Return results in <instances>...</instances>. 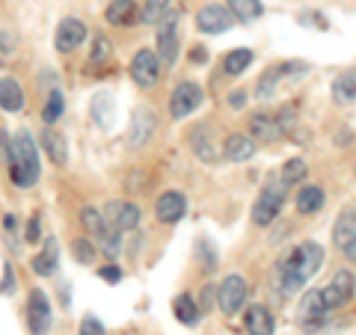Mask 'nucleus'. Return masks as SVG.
<instances>
[{
    "label": "nucleus",
    "instance_id": "nucleus-3",
    "mask_svg": "<svg viewBox=\"0 0 356 335\" xmlns=\"http://www.w3.org/2000/svg\"><path fill=\"white\" fill-rule=\"evenodd\" d=\"M181 15L178 13H166L158 24V60H163V63H175V57H178V44H181Z\"/></svg>",
    "mask_w": 356,
    "mask_h": 335
},
{
    "label": "nucleus",
    "instance_id": "nucleus-16",
    "mask_svg": "<svg viewBox=\"0 0 356 335\" xmlns=\"http://www.w3.org/2000/svg\"><path fill=\"white\" fill-rule=\"evenodd\" d=\"M247 137L255 142H276L285 137V131L280 128V122H276V116H267V113H255L250 116V133Z\"/></svg>",
    "mask_w": 356,
    "mask_h": 335
},
{
    "label": "nucleus",
    "instance_id": "nucleus-36",
    "mask_svg": "<svg viewBox=\"0 0 356 335\" xmlns=\"http://www.w3.org/2000/svg\"><path fill=\"white\" fill-rule=\"evenodd\" d=\"M72 252H74V259L81 261V264H92L95 261V247H92V240H86V238L74 240L72 243Z\"/></svg>",
    "mask_w": 356,
    "mask_h": 335
},
{
    "label": "nucleus",
    "instance_id": "nucleus-26",
    "mask_svg": "<svg viewBox=\"0 0 356 335\" xmlns=\"http://www.w3.org/2000/svg\"><path fill=\"white\" fill-rule=\"evenodd\" d=\"M255 54L250 48H235V51H229L226 54V60H222V72L232 74V77H238L250 69V63H252Z\"/></svg>",
    "mask_w": 356,
    "mask_h": 335
},
{
    "label": "nucleus",
    "instance_id": "nucleus-11",
    "mask_svg": "<svg viewBox=\"0 0 356 335\" xmlns=\"http://www.w3.org/2000/svg\"><path fill=\"white\" fill-rule=\"evenodd\" d=\"M27 327H30V335H48L51 329V303L44 291H30V300H27Z\"/></svg>",
    "mask_w": 356,
    "mask_h": 335
},
{
    "label": "nucleus",
    "instance_id": "nucleus-41",
    "mask_svg": "<svg viewBox=\"0 0 356 335\" xmlns=\"http://www.w3.org/2000/svg\"><path fill=\"white\" fill-rule=\"evenodd\" d=\"M39 231H42V222H39V217H33L30 226H27V240L36 243V240H39Z\"/></svg>",
    "mask_w": 356,
    "mask_h": 335
},
{
    "label": "nucleus",
    "instance_id": "nucleus-42",
    "mask_svg": "<svg viewBox=\"0 0 356 335\" xmlns=\"http://www.w3.org/2000/svg\"><path fill=\"white\" fill-rule=\"evenodd\" d=\"M229 104L235 107V110H241L243 104H247V92H241V89H238V92H232L229 95Z\"/></svg>",
    "mask_w": 356,
    "mask_h": 335
},
{
    "label": "nucleus",
    "instance_id": "nucleus-2",
    "mask_svg": "<svg viewBox=\"0 0 356 335\" xmlns=\"http://www.w3.org/2000/svg\"><path fill=\"white\" fill-rule=\"evenodd\" d=\"M9 175L18 187H30L39 181V146L33 140L30 131H18L13 140H9Z\"/></svg>",
    "mask_w": 356,
    "mask_h": 335
},
{
    "label": "nucleus",
    "instance_id": "nucleus-13",
    "mask_svg": "<svg viewBox=\"0 0 356 335\" xmlns=\"http://www.w3.org/2000/svg\"><path fill=\"white\" fill-rule=\"evenodd\" d=\"M332 240H336V247L348 255V261L356 259V214H353V208L339 214L336 226H332Z\"/></svg>",
    "mask_w": 356,
    "mask_h": 335
},
{
    "label": "nucleus",
    "instance_id": "nucleus-40",
    "mask_svg": "<svg viewBox=\"0 0 356 335\" xmlns=\"http://www.w3.org/2000/svg\"><path fill=\"white\" fill-rule=\"evenodd\" d=\"M104 57H110V42L98 39V42H95V54H92V60H95V63H102Z\"/></svg>",
    "mask_w": 356,
    "mask_h": 335
},
{
    "label": "nucleus",
    "instance_id": "nucleus-24",
    "mask_svg": "<svg viewBox=\"0 0 356 335\" xmlns=\"http://www.w3.org/2000/svg\"><path fill=\"white\" fill-rule=\"evenodd\" d=\"M107 24H113V27H125L131 24L134 18H137V3L134 0H113V3L107 6Z\"/></svg>",
    "mask_w": 356,
    "mask_h": 335
},
{
    "label": "nucleus",
    "instance_id": "nucleus-27",
    "mask_svg": "<svg viewBox=\"0 0 356 335\" xmlns=\"http://www.w3.org/2000/svg\"><path fill=\"white\" fill-rule=\"evenodd\" d=\"M332 98H336V104H353V98H356V77L353 72H344L339 74L336 81H332Z\"/></svg>",
    "mask_w": 356,
    "mask_h": 335
},
{
    "label": "nucleus",
    "instance_id": "nucleus-43",
    "mask_svg": "<svg viewBox=\"0 0 356 335\" xmlns=\"http://www.w3.org/2000/svg\"><path fill=\"white\" fill-rule=\"evenodd\" d=\"M6 154H9V140H6V133L0 131V161H6Z\"/></svg>",
    "mask_w": 356,
    "mask_h": 335
},
{
    "label": "nucleus",
    "instance_id": "nucleus-39",
    "mask_svg": "<svg viewBox=\"0 0 356 335\" xmlns=\"http://www.w3.org/2000/svg\"><path fill=\"white\" fill-rule=\"evenodd\" d=\"M98 276H102L104 282H119L122 270H119V267H113V264H107V267H102V270H98Z\"/></svg>",
    "mask_w": 356,
    "mask_h": 335
},
{
    "label": "nucleus",
    "instance_id": "nucleus-30",
    "mask_svg": "<svg viewBox=\"0 0 356 335\" xmlns=\"http://www.w3.org/2000/svg\"><path fill=\"white\" fill-rule=\"evenodd\" d=\"M95 238L102 240V250H104L107 259H116L119 250H122V234H119V231H113L110 226H104V222H102V226H98V231H95Z\"/></svg>",
    "mask_w": 356,
    "mask_h": 335
},
{
    "label": "nucleus",
    "instance_id": "nucleus-4",
    "mask_svg": "<svg viewBox=\"0 0 356 335\" xmlns=\"http://www.w3.org/2000/svg\"><path fill=\"white\" fill-rule=\"evenodd\" d=\"M247 297H250V285H247V279L238 276V273L226 276V282L217 288V306L226 318L238 315L243 309V303H247Z\"/></svg>",
    "mask_w": 356,
    "mask_h": 335
},
{
    "label": "nucleus",
    "instance_id": "nucleus-8",
    "mask_svg": "<svg viewBox=\"0 0 356 335\" xmlns=\"http://www.w3.org/2000/svg\"><path fill=\"white\" fill-rule=\"evenodd\" d=\"M102 214V222L110 226L113 231H131L140 226V208L131 205V202H110L104 211H98Z\"/></svg>",
    "mask_w": 356,
    "mask_h": 335
},
{
    "label": "nucleus",
    "instance_id": "nucleus-5",
    "mask_svg": "<svg viewBox=\"0 0 356 335\" xmlns=\"http://www.w3.org/2000/svg\"><path fill=\"white\" fill-rule=\"evenodd\" d=\"M282 202H285V187L282 184H267L259 193V199H255V205H252V222L255 226H270V222L280 217Z\"/></svg>",
    "mask_w": 356,
    "mask_h": 335
},
{
    "label": "nucleus",
    "instance_id": "nucleus-18",
    "mask_svg": "<svg viewBox=\"0 0 356 335\" xmlns=\"http://www.w3.org/2000/svg\"><path fill=\"white\" fill-rule=\"evenodd\" d=\"M252 154H255V142L247 137V133H229V137L222 140V158L243 163V161H250Z\"/></svg>",
    "mask_w": 356,
    "mask_h": 335
},
{
    "label": "nucleus",
    "instance_id": "nucleus-1",
    "mask_svg": "<svg viewBox=\"0 0 356 335\" xmlns=\"http://www.w3.org/2000/svg\"><path fill=\"white\" fill-rule=\"evenodd\" d=\"M324 264V247L315 240H306L294 247L288 252V259L280 261V285H282V294H297L312 276L321 270Z\"/></svg>",
    "mask_w": 356,
    "mask_h": 335
},
{
    "label": "nucleus",
    "instance_id": "nucleus-21",
    "mask_svg": "<svg viewBox=\"0 0 356 335\" xmlns=\"http://www.w3.org/2000/svg\"><path fill=\"white\" fill-rule=\"evenodd\" d=\"M57 264H60L57 240L48 238V240H44V250L36 252V259L30 261V267H33V273H36V276H54V273H57Z\"/></svg>",
    "mask_w": 356,
    "mask_h": 335
},
{
    "label": "nucleus",
    "instance_id": "nucleus-23",
    "mask_svg": "<svg viewBox=\"0 0 356 335\" xmlns=\"http://www.w3.org/2000/svg\"><path fill=\"white\" fill-rule=\"evenodd\" d=\"M327 202V193L315 184H309L303 190H297V211L300 214H315V211H321Z\"/></svg>",
    "mask_w": 356,
    "mask_h": 335
},
{
    "label": "nucleus",
    "instance_id": "nucleus-38",
    "mask_svg": "<svg viewBox=\"0 0 356 335\" xmlns=\"http://www.w3.org/2000/svg\"><path fill=\"white\" fill-rule=\"evenodd\" d=\"M15 291V273H13V267H3V282H0V294H13Z\"/></svg>",
    "mask_w": 356,
    "mask_h": 335
},
{
    "label": "nucleus",
    "instance_id": "nucleus-29",
    "mask_svg": "<svg viewBox=\"0 0 356 335\" xmlns=\"http://www.w3.org/2000/svg\"><path fill=\"white\" fill-rule=\"evenodd\" d=\"M172 309H175V318L181 320V323H187V327H193V323L199 320V315H202V311H199V306L193 303L191 294H178L175 303H172Z\"/></svg>",
    "mask_w": 356,
    "mask_h": 335
},
{
    "label": "nucleus",
    "instance_id": "nucleus-14",
    "mask_svg": "<svg viewBox=\"0 0 356 335\" xmlns=\"http://www.w3.org/2000/svg\"><path fill=\"white\" fill-rule=\"evenodd\" d=\"M86 39V24L81 18H63L57 33H54V48L60 54H72L77 44Z\"/></svg>",
    "mask_w": 356,
    "mask_h": 335
},
{
    "label": "nucleus",
    "instance_id": "nucleus-33",
    "mask_svg": "<svg viewBox=\"0 0 356 335\" xmlns=\"http://www.w3.org/2000/svg\"><path fill=\"white\" fill-rule=\"evenodd\" d=\"M172 0H146V9H143V21L146 24H158V21L170 13Z\"/></svg>",
    "mask_w": 356,
    "mask_h": 335
},
{
    "label": "nucleus",
    "instance_id": "nucleus-44",
    "mask_svg": "<svg viewBox=\"0 0 356 335\" xmlns=\"http://www.w3.org/2000/svg\"><path fill=\"white\" fill-rule=\"evenodd\" d=\"M15 226H18V220H15L13 214H6V220H3V229H6V231H15Z\"/></svg>",
    "mask_w": 356,
    "mask_h": 335
},
{
    "label": "nucleus",
    "instance_id": "nucleus-20",
    "mask_svg": "<svg viewBox=\"0 0 356 335\" xmlns=\"http://www.w3.org/2000/svg\"><path fill=\"white\" fill-rule=\"evenodd\" d=\"M24 107V89L15 77H0V110L6 113H18Z\"/></svg>",
    "mask_w": 356,
    "mask_h": 335
},
{
    "label": "nucleus",
    "instance_id": "nucleus-9",
    "mask_svg": "<svg viewBox=\"0 0 356 335\" xmlns=\"http://www.w3.org/2000/svg\"><path fill=\"white\" fill-rule=\"evenodd\" d=\"M187 140H191V149H193V154H196L199 161L217 163L222 158V142L214 140V128L205 125V122H202V125H196Z\"/></svg>",
    "mask_w": 356,
    "mask_h": 335
},
{
    "label": "nucleus",
    "instance_id": "nucleus-22",
    "mask_svg": "<svg viewBox=\"0 0 356 335\" xmlns=\"http://www.w3.org/2000/svg\"><path fill=\"white\" fill-rule=\"evenodd\" d=\"M285 72H288V63H280V65H270L264 74H261V81H259V86H255V98L259 101H270L273 98V92H276V83L285 77Z\"/></svg>",
    "mask_w": 356,
    "mask_h": 335
},
{
    "label": "nucleus",
    "instance_id": "nucleus-32",
    "mask_svg": "<svg viewBox=\"0 0 356 335\" xmlns=\"http://www.w3.org/2000/svg\"><path fill=\"white\" fill-rule=\"evenodd\" d=\"M63 113H65V98H63V92H51L48 104H44V110H42L44 122H48V125H54V122H60Z\"/></svg>",
    "mask_w": 356,
    "mask_h": 335
},
{
    "label": "nucleus",
    "instance_id": "nucleus-25",
    "mask_svg": "<svg viewBox=\"0 0 356 335\" xmlns=\"http://www.w3.org/2000/svg\"><path fill=\"white\" fill-rule=\"evenodd\" d=\"M226 9H229V15H232V18H235V21H243V24H250V21H255V18L264 13L261 0H229Z\"/></svg>",
    "mask_w": 356,
    "mask_h": 335
},
{
    "label": "nucleus",
    "instance_id": "nucleus-15",
    "mask_svg": "<svg viewBox=\"0 0 356 335\" xmlns=\"http://www.w3.org/2000/svg\"><path fill=\"white\" fill-rule=\"evenodd\" d=\"M184 211H187V199L181 190H166V193H161L158 205H154V214H158L163 226H175L184 217Z\"/></svg>",
    "mask_w": 356,
    "mask_h": 335
},
{
    "label": "nucleus",
    "instance_id": "nucleus-12",
    "mask_svg": "<svg viewBox=\"0 0 356 335\" xmlns=\"http://www.w3.org/2000/svg\"><path fill=\"white\" fill-rule=\"evenodd\" d=\"M327 306H324V297L321 291H309L303 300H300V311H297V323L303 327L306 332H315L321 329V323L327 318Z\"/></svg>",
    "mask_w": 356,
    "mask_h": 335
},
{
    "label": "nucleus",
    "instance_id": "nucleus-31",
    "mask_svg": "<svg viewBox=\"0 0 356 335\" xmlns=\"http://www.w3.org/2000/svg\"><path fill=\"white\" fill-rule=\"evenodd\" d=\"M306 161H300V158H294V161H288L285 166H282V178H280V184L282 187H294L297 181H303L306 178Z\"/></svg>",
    "mask_w": 356,
    "mask_h": 335
},
{
    "label": "nucleus",
    "instance_id": "nucleus-28",
    "mask_svg": "<svg viewBox=\"0 0 356 335\" xmlns=\"http://www.w3.org/2000/svg\"><path fill=\"white\" fill-rule=\"evenodd\" d=\"M42 146H44V152H48V158H51L54 163H57V166H63V163H65V158H69V154H65V140H63L54 128H44V131H42Z\"/></svg>",
    "mask_w": 356,
    "mask_h": 335
},
{
    "label": "nucleus",
    "instance_id": "nucleus-34",
    "mask_svg": "<svg viewBox=\"0 0 356 335\" xmlns=\"http://www.w3.org/2000/svg\"><path fill=\"white\" fill-rule=\"evenodd\" d=\"M330 285L344 297V303H348V300L353 297V273H350V270H339L336 276H332Z\"/></svg>",
    "mask_w": 356,
    "mask_h": 335
},
{
    "label": "nucleus",
    "instance_id": "nucleus-37",
    "mask_svg": "<svg viewBox=\"0 0 356 335\" xmlns=\"http://www.w3.org/2000/svg\"><path fill=\"white\" fill-rule=\"evenodd\" d=\"M81 335H104L102 320L92 318V315H86V318L81 320Z\"/></svg>",
    "mask_w": 356,
    "mask_h": 335
},
{
    "label": "nucleus",
    "instance_id": "nucleus-6",
    "mask_svg": "<svg viewBox=\"0 0 356 335\" xmlns=\"http://www.w3.org/2000/svg\"><path fill=\"white\" fill-rule=\"evenodd\" d=\"M205 101V92H202V86H196L191 81H184V83H178L172 89V98H170V116L172 119H187L193 113V110H199Z\"/></svg>",
    "mask_w": 356,
    "mask_h": 335
},
{
    "label": "nucleus",
    "instance_id": "nucleus-17",
    "mask_svg": "<svg viewBox=\"0 0 356 335\" xmlns=\"http://www.w3.org/2000/svg\"><path fill=\"white\" fill-rule=\"evenodd\" d=\"M154 113L149 107H140L137 113H134V122H131V131H128V142L134 149H140V146H146L149 137L154 133Z\"/></svg>",
    "mask_w": 356,
    "mask_h": 335
},
{
    "label": "nucleus",
    "instance_id": "nucleus-35",
    "mask_svg": "<svg viewBox=\"0 0 356 335\" xmlns=\"http://www.w3.org/2000/svg\"><path fill=\"white\" fill-rule=\"evenodd\" d=\"M196 255H199V261H202L205 270H217V250L211 247V240H199Z\"/></svg>",
    "mask_w": 356,
    "mask_h": 335
},
{
    "label": "nucleus",
    "instance_id": "nucleus-19",
    "mask_svg": "<svg viewBox=\"0 0 356 335\" xmlns=\"http://www.w3.org/2000/svg\"><path fill=\"white\" fill-rule=\"evenodd\" d=\"M243 327H247L250 335H273L276 320L267 311V306H250L247 315H243Z\"/></svg>",
    "mask_w": 356,
    "mask_h": 335
},
{
    "label": "nucleus",
    "instance_id": "nucleus-7",
    "mask_svg": "<svg viewBox=\"0 0 356 335\" xmlns=\"http://www.w3.org/2000/svg\"><path fill=\"white\" fill-rule=\"evenodd\" d=\"M158 77H161V60H158V54L149 51V48H143L134 54V60H131V81L137 83L140 89H152L154 83H158Z\"/></svg>",
    "mask_w": 356,
    "mask_h": 335
},
{
    "label": "nucleus",
    "instance_id": "nucleus-10",
    "mask_svg": "<svg viewBox=\"0 0 356 335\" xmlns=\"http://www.w3.org/2000/svg\"><path fill=\"white\" fill-rule=\"evenodd\" d=\"M196 27L208 33V36H217V33H226L235 27V18L229 15V9L226 6H220V3H208L202 6L196 13Z\"/></svg>",
    "mask_w": 356,
    "mask_h": 335
}]
</instances>
